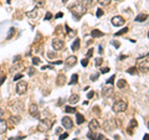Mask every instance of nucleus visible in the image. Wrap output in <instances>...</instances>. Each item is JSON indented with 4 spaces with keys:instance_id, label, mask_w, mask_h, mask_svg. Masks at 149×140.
I'll list each match as a JSON object with an SVG mask.
<instances>
[{
    "instance_id": "1",
    "label": "nucleus",
    "mask_w": 149,
    "mask_h": 140,
    "mask_svg": "<svg viewBox=\"0 0 149 140\" xmlns=\"http://www.w3.org/2000/svg\"><path fill=\"white\" fill-rule=\"evenodd\" d=\"M71 12L74 15V17L78 20V19H81V16L86 12V8L83 6L82 3H77V4H74L73 6H71Z\"/></svg>"
},
{
    "instance_id": "2",
    "label": "nucleus",
    "mask_w": 149,
    "mask_h": 140,
    "mask_svg": "<svg viewBox=\"0 0 149 140\" xmlns=\"http://www.w3.org/2000/svg\"><path fill=\"white\" fill-rule=\"evenodd\" d=\"M127 108H128V104H127V102H124V100H117L112 105V110H113L114 113H122V112H125Z\"/></svg>"
},
{
    "instance_id": "3",
    "label": "nucleus",
    "mask_w": 149,
    "mask_h": 140,
    "mask_svg": "<svg viewBox=\"0 0 149 140\" xmlns=\"http://www.w3.org/2000/svg\"><path fill=\"white\" fill-rule=\"evenodd\" d=\"M148 66H149V62H148V56H146V58H138V67L141 69V72H148Z\"/></svg>"
},
{
    "instance_id": "4",
    "label": "nucleus",
    "mask_w": 149,
    "mask_h": 140,
    "mask_svg": "<svg viewBox=\"0 0 149 140\" xmlns=\"http://www.w3.org/2000/svg\"><path fill=\"white\" fill-rule=\"evenodd\" d=\"M27 91V83L25 81H20V82H17V85H16V93L19 96H22V94H25Z\"/></svg>"
},
{
    "instance_id": "5",
    "label": "nucleus",
    "mask_w": 149,
    "mask_h": 140,
    "mask_svg": "<svg viewBox=\"0 0 149 140\" xmlns=\"http://www.w3.org/2000/svg\"><path fill=\"white\" fill-rule=\"evenodd\" d=\"M111 22H112V25L113 26H117V27H119V26H123L124 25V22H125V20L122 17V16H113L111 19Z\"/></svg>"
},
{
    "instance_id": "6",
    "label": "nucleus",
    "mask_w": 149,
    "mask_h": 140,
    "mask_svg": "<svg viewBox=\"0 0 149 140\" xmlns=\"http://www.w3.org/2000/svg\"><path fill=\"white\" fill-rule=\"evenodd\" d=\"M50 127H51V123L47 119H45V120H40V124H39V127H37V129L44 133V132H47Z\"/></svg>"
},
{
    "instance_id": "7",
    "label": "nucleus",
    "mask_w": 149,
    "mask_h": 140,
    "mask_svg": "<svg viewBox=\"0 0 149 140\" xmlns=\"http://www.w3.org/2000/svg\"><path fill=\"white\" fill-rule=\"evenodd\" d=\"M63 46H65V42L62 40H60V39H54L52 40V47L55 51H61L63 49Z\"/></svg>"
},
{
    "instance_id": "8",
    "label": "nucleus",
    "mask_w": 149,
    "mask_h": 140,
    "mask_svg": "<svg viewBox=\"0 0 149 140\" xmlns=\"http://www.w3.org/2000/svg\"><path fill=\"white\" fill-rule=\"evenodd\" d=\"M29 113H30L31 116H34V118H39L40 112H39V107H37V104H31V105H30Z\"/></svg>"
},
{
    "instance_id": "9",
    "label": "nucleus",
    "mask_w": 149,
    "mask_h": 140,
    "mask_svg": "<svg viewBox=\"0 0 149 140\" xmlns=\"http://www.w3.org/2000/svg\"><path fill=\"white\" fill-rule=\"evenodd\" d=\"M87 138H88V139H91V140H106V138H104L102 134L93 133L92 130H91V132L87 134Z\"/></svg>"
},
{
    "instance_id": "10",
    "label": "nucleus",
    "mask_w": 149,
    "mask_h": 140,
    "mask_svg": "<svg viewBox=\"0 0 149 140\" xmlns=\"http://www.w3.org/2000/svg\"><path fill=\"white\" fill-rule=\"evenodd\" d=\"M62 125L65 127V129H71L73 127V122L70 116H63L62 118Z\"/></svg>"
},
{
    "instance_id": "11",
    "label": "nucleus",
    "mask_w": 149,
    "mask_h": 140,
    "mask_svg": "<svg viewBox=\"0 0 149 140\" xmlns=\"http://www.w3.org/2000/svg\"><path fill=\"white\" fill-rule=\"evenodd\" d=\"M77 63V58H76V56H68L67 60H65V64L68 67H72L74 66V64Z\"/></svg>"
},
{
    "instance_id": "12",
    "label": "nucleus",
    "mask_w": 149,
    "mask_h": 140,
    "mask_svg": "<svg viewBox=\"0 0 149 140\" xmlns=\"http://www.w3.org/2000/svg\"><path fill=\"white\" fill-rule=\"evenodd\" d=\"M88 128H90L92 132H96L97 129H100V123L97 122V119H92L90 124H88Z\"/></svg>"
},
{
    "instance_id": "13",
    "label": "nucleus",
    "mask_w": 149,
    "mask_h": 140,
    "mask_svg": "<svg viewBox=\"0 0 149 140\" xmlns=\"http://www.w3.org/2000/svg\"><path fill=\"white\" fill-rule=\"evenodd\" d=\"M66 83V76L65 74H58L57 79H56V85L57 86H63Z\"/></svg>"
},
{
    "instance_id": "14",
    "label": "nucleus",
    "mask_w": 149,
    "mask_h": 140,
    "mask_svg": "<svg viewBox=\"0 0 149 140\" xmlns=\"http://www.w3.org/2000/svg\"><path fill=\"white\" fill-rule=\"evenodd\" d=\"M8 130V124L3 118L0 119V134H4Z\"/></svg>"
},
{
    "instance_id": "15",
    "label": "nucleus",
    "mask_w": 149,
    "mask_h": 140,
    "mask_svg": "<svg viewBox=\"0 0 149 140\" xmlns=\"http://www.w3.org/2000/svg\"><path fill=\"white\" fill-rule=\"evenodd\" d=\"M103 35H104L103 32H102L101 30H98V29L92 30V32H91V36H92V37H95V39H96V37H102Z\"/></svg>"
},
{
    "instance_id": "16",
    "label": "nucleus",
    "mask_w": 149,
    "mask_h": 140,
    "mask_svg": "<svg viewBox=\"0 0 149 140\" xmlns=\"http://www.w3.org/2000/svg\"><path fill=\"white\" fill-rule=\"evenodd\" d=\"M78 100H80V97H78V94H72L71 97H70V99H68L70 104H76V103H78Z\"/></svg>"
},
{
    "instance_id": "17",
    "label": "nucleus",
    "mask_w": 149,
    "mask_h": 140,
    "mask_svg": "<svg viewBox=\"0 0 149 140\" xmlns=\"http://www.w3.org/2000/svg\"><path fill=\"white\" fill-rule=\"evenodd\" d=\"M147 19H148L147 14H139V15L136 17V21H137V22H143V21H146Z\"/></svg>"
},
{
    "instance_id": "18",
    "label": "nucleus",
    "mask_w": 149,
    "mask_h": 140,
    "mask_svg": "<svg viewBox=\"0 0 149 140\" xmlns=\"http://www.w3.org/2000/svg\"><path fill=\"white\" fill-rule=\"evenodd\" d=\"M76 123L78 125H81L82 123H85V116H83L82 114H80V113H77L76 114Z\"/></svg>"
},
{
    "instance_id": "19",
    "label": "nucleus",
    "mask_w": 149,
    "mask_h": 140,
    "mask_svg": "<svg viewBox=\"0 0 149 140\" xmlns=\"http://www.w3.org/2000/svg\"><path fill=\"white\" fill-rule=\"evenodd\" d=\"M137 125H138V123H137V120H136V119H132V120H130L129 127H128V133H129V134H132V128H133V127L136 128Z\"/></svg>"
},
{
    "instance_id": "20",
    "label": "nucleus",
    "mask_w": 149,
    "mask_h": 140,
    "mask_svg": "<svg viewBox=\"0 0 149 140\" xmlns=\"http://www.w3.org/2000/svg\"><path fill=\"white\" fill-rule=\"evenodd\" d=\"M80 45H81L80 39H76V40H74V42L72 44V50L73 51H78V50H80Z\"/></svg>"
},
{
    "instance_id": "21",
    "label": "nucleus",
    "mask_w": 149,
    "mask_h": 140,
    "mask_svg": "<svg viewBox=\"0 0 149 140\" xmlns=\"http://www.w3.org/2000/svg\"><path fill=\"white\" fill-rule=\"evenodd\" d=\"M112 92H113L112 88H103V91H102V94H103L104 97H108V96L112 94Z\"/></svg>"
},
{
    "instance_id": "22",
    "label": "nucleus",
    "mask_w": 149,
    "mask_h": 140,
    "mask_svg": "<svg viewBox=\"0 0 149 140\" xmlns=\"http://www.w3.org/2000/svg\"><path fill=\"white\" fill-rule=\"evenodd\" d=\"M26 16L30 17V19H35V17H37V11H36V10L27 11V12H26Z\"/></svg>"
},
{
    "instance_id": "23",
    "label": "nucleus",
    "mask_w": 149,
    "mask_h": 140,
    "mask_svg": "<svg viewBox=\"0 0 149 140\" xmlns=\"http://www.w3.org/2000/svg\"><path fill=\"white\" fill-rule=\"evenodd\" d=\"M34 3H35V6L37 8H42L45 5V0H34Z\"/></svg>"
},
{
    "instance_id": "24",
    "label": "nucleus",
    "mask_w": 149,
    "mask_h": 140,
    "mask_svg": "<svg viewBox=\"0 0 149 140\" xmlns=\"http://www.w3.org/2000/svg\"><path fill=\"white\" fill-rule=\"evenodd\" d=\"M78 81V74H72V77H71V81H70V85H74V83H77Z\"/></svg>"
},
{
    "instance_id": "25",
    "label": "nucleus",
    "mask_w": 149,
    "mask_h": 140,
    "mask_svg": "<svg viewBox=\"0 0 149 140\" xmlns=\"http://www.w3.org/2000/svg\"><path fill=\"white\" fill-rule=\"evenodd\" d=\"M125 85H127V82H125L124 79H119V81L117 82V87H118V88H124Z\"/></svg>"
},
{
    "instance_id": "26",
    "label": "nucleus",
    "mask_w": 149,
    "mask_h": 140,
    "mask_svg": "<svg viewBox=\"0 0 149 140\" xmlns=\"http://www.w3.org/2000/svg\"><path fill=\"white\" fill-rule=\"evenodd\" d=\"M127 72L129 74H137L138 73V68L137 67H130L129 69H127Z\"/></svg>"
},
{
    "instance_id": "27",
    "label": "nucleus",
    "mask_w": 149,
    "mask_h": 140,
    "mask_svg": "<svg viewBox=\"0 0 149 140\" xmlns=\"http://www.w3.org/2000/svg\"><path fill=\"white\" fill-rule=\"evenodd\" d=\"M65 27H66V32H67V35H70V36H72V35H76V31H73V30H71V29H70V26H68V25H66Z\"/></svg>"
},
{
    "instance_id": "28",
    "label": "nucleus",
    "mask_w": 149,
    "mask_h": 140,
    "mask_svg": "<svg viewBox=\"0 0 149 140\" xmlns=\"http://www.w3.org/2000/svg\"><path fill=\"white\" fill-rule=\"evenodd\" d=\"M112 1V0H98V3L101 4L102 6H106V5H109V3Z\"/></svg>"
},
{
    "instance_id": "29",
    "label": "nucleus",
    "mask_w": 149,
    "mask_h": 140,
    "mask_svg": "<svg viewBox=\"0 0 149 140\" xmlns=\"http://www.w3.org/2000/svg\"><path fill=\"white\" fill-rule=\"evenodd\" d=\"M65 112H66V113H74V108L67 105V107H65Z\"/></svg>"
},
{
    "instance_id": "30",
    "label": "nucleus",
    "mask_w": 149,
    "mask_h": 140,
    "mask_svg": "<svg viewBox=\"0 0 149 140\" xmlns=\"http://www.w3.org/2000/svg\"><path fill=\"white\" fill-rule=\"evenodd\" d=\"M11 122L14 123V124H19L20 123V116H11Z\"/></svg>"
},
{
    "instance_id": "31",
    "label": "nucleus",
    "mask_w": 149,
    "mask_h": 140,
    "mask_svg": "<svg viewBox=\"0 0 149 140\" xmlns=\"http://www.w3.org/2000/svg\"><path fill=\"white\" fill-rule=\"evenodd\" d=\"M40 63H41V61H40L39 57H34V58H32V64H34V66H37V64H40Z\"/></svg>"
},
{
    "instance_id": "32",
    "label": "nucleus",
    "mask_w": 149,
    "mask_h": 140,
    "mask_svg": "<svg viewBox=\"0 0 149 140\" xmlns=\"http://www.w3.org/2000/svg\"><path fill=\"white\" fill-rule=\"evenodd\" d=\"M128 31V27H124L123 30H120V31H118V32H116V36H120V35H123V34H125V32Z\"/></svg>"
},
{
    "instance_id": "33",
    "label": "nucleus",
    "mask_w": 149,
    "mask_h": 140,
    "mask_svg": "<svg viewBox=\"0 0 149 140\" xmlns=\"http://www.w3.org/2000/svg\"><path fill=\"white\" fill-rule=\"evenodd\" d=\"M14 34H15V29H14V27H11V29H10V32H9V35H8L6 39H8V40H10L11 37L14 36Z\"/></svg>"
},
{
    "instance_id": "34",
    "label": "nucleus",
    "mask_w": 149,
    "mask_h": 140,
    "mask_svg": "<svg viewBox=\"0 0 149 140\" xmlns=\"http://www.w3.org/2000/svg\"><path fill=\"white\" fill-rule=\"evenodd\" d=\"M95 60H96V61H95V64H96V66H101L102 62H103V60H102L101 57H97V58H95Z\"/></svg>"
},
{
    "instance_id": "35",
    "label": "nucleus",
    "mask_w": 149,
    "mask_h": 140,
    "mask_svg": "<svg viewBox=\"0 0 149 140\" xmlns=\"http://www.w3.org/2000/svg\"><path fill=\"white\" fill-rule=\"evenodd\" d=\"M98 77H100V73H95V74H91V81H97L98 79Z\"/></svg>"
},
{
    "instance_id": "36",
    "label": "nucleus",
    "mask_w": 149,
    "mask_h": 140,
    "mask_svg": "<svg viewBox=\"0 0 149 140\" xmlns=\"http://www.w3.org/2000/svg\"><path fill=\"white\" fill-rule=\"evenodd\" d=\"M114 79H116V76L113 74V76H112L111 78H108V79H107V85H112V83L114 82Z\"/></svg>"
},
{
    "instance_id": "37",
    "label": "nucleus",
    "mask_w": 149,
    "mask_h": 140,
    "mask_svg": "<svg viewBox=\"0 0 149 140\" xmlns=\"http://www.w3.org/2000/svg\"><path fill=\"white\" fill-rule=\"evenodd\" d=\"M96 15H97V17H101L102 15H103V10H102V9H97Z\"/></svg>"
},
{
    "instance_id": "38",
    "label": "nucleus",
    "mask_w": 149,
    "mask_h": 140,
    "mask_svg": "<svg viewBox=\"0 0 149 140\" xmlns=\"http://www.w3.org/2000/svg\"><path fill=\"white\" fill-rule=\"evenodd\" d=\"M81 64H82L83 67H86L87 64H88V58H87V57H86V58H83L82 61H81Z\"/></svg>"
},
{
    "instance_id": "39",
    "label": "nucleus",
    "mask_w": 149,
    "mask_h": 140,
    "mask_svg": "<svg viewBox=\"0 0 149 140\" xmlns=\"http://www.w3.org/2000/svg\"><path fill=\"white\" fill-rule=\"evenodd\" d=\"M66 138H68V133H63V134L60 135V139L58 140H65Z\"/></svg>"
},
{
    "instance_id": "40",
    "label": "nucleus",
    "mask_w": 149,
    "mask_h": 140,
    "mask_svg": "<svg viewBox=\"0 0 149 140\" xmlns=\"http://www.w3.org/2000/svg\"><path fill=\"white\" fill-rule=\"evenodd\" d=\"M21 78H22V74L21 73L15 74V76H14V81H19V79H21Z\"/></svg>"
},
{
    "instance_id": "41",
    "label": "nucleus",
    "mask_w": 149,
    "mask_h": 140,
    "mask_svg": "<svg viewBox=\"0 0 149 140\" xmlns=\"http://www.w3.org/2000/svg\"><path fill=\"white\" fill-rule=\"evenodd\" d=\"M108 72H109V67H104V68L101 69V73H103V74L104 73H108Z\"/></svg>"
},
{
    "instance_id": "42",
    "label": "nucleus",
    "mask_w": 149,
    "mask_h": 140,
    "mask_svg": "<svg viewBox=\"0 0 149 140\" xmlns=\"http://www.w3.org/2000/svg\"><path fill=\"white\" fill-rule=\"evenodd\" d=\"M5 79H6V76H1V77H0V86L5 82Z\"/></svg>"
},
{
    "instance_id": "43",
    "label": "nucleus",
    "mask_w": 149,
    "mask_h": 140,
    "mask_svg": "<svg viewBox=\"0 0 149 140\" xmlns=\"http://www.w3.org/2000/svg\"><path fill=\"white\" fill-rule=\"evenodd\" d=\"M35 73V69H34V67H30L29 68V76H32V74Z\"/></svg>"
},
{
    "instance_id": "44",
    "label": "nucleus",
    "mask_w": 149,
    "mask_h": 140,
    "mask_svg": "<svg viewBox=\"0 0 149 140\" xmlns=\"http://www.w3.org/2000/svg\"><path fill=\"white\" fill-rule=\"evenodd\" d=\"M51 17H52V14H51V12H47V14H46V16H45V20H50Z\"/></svg>"
},
{
    "instance_id": "45",
    "label": "nucleus",
    "mask_w": 149,
    "mask_h": 140,
    "mask_svg": "<svg viewBox=\"0 0 149 140\" xmlns=\"http://www.w3.org/2000/svg\"><path fill=\"white\" fill-rule=\"evenodd\" d=\"M93 96H95V92H88V94H87V98H88V99H91V98L93 97Z\"/></svg>"
},
{
    "instance_id": "46",
    "label": "nucleus",
    "mask_w": 149,
    "mask_h": 140,
    "mask_svg": "<svg viewBox=\"0 0 149 140\" xmlns=\"http://www.w3.org/2000/svg\"><path fill=\"white\" fill-rule=\"evenodd\" d=\"M92 55H93V50L90 49V50H88V52H87V58H88V57H91Z\"/></svg>"
},
{
    "instance_id": "47",
    "label": "nucleus",
    "mask_w": 149,
    "mask_h": 140,
    "mask_svg": "<svg viewBox=\"0 0 149 140\" xmlns=\"http://www.w3.org/2000/svg\"><path fill=\"white\" fill-rule=\"evenodd\" d=\"M50 68H52V66H42V68H41V69H44V71H45V69H50Z\"/></svg>"
},
{
    "instance_id": "48",
    "label": "nucleus",
    "mask_w": 149,
    "mask_h": 140,
    "mask_svg": "<svg viewBox=\"0 0 149 140\" xmlns=\"http://www.w3.org/2000/svg\"><path fill=\"white\" fill-rule=\"evenodd\" d=\"M19 60H20V56H16V57L14 58V63H15V62H19Z\"/></svg>"
},
{
    "instance_id": "49",
    "label": "nucleus",
    "mask_w": 149,
    "mask_h": 140,
    "mask_svg": "<svg viewBox=\"0 0 149 140\" xmlns=\"http://www.w3.org/2000/svg\"><path fill=\"white\" fill-rule=\"evenodd\" d=\"M148 139H149V134L147 133V134H146V135H144V137H143V140H148Z\"/></svg>"
},
{
    "instance_id": "50",
    "label": "nucleus",
    "mask_w": 149,
    "mask_h": 140,
    "mask_svg": "<svg viewBox=\"0 0 149 140\" xmlns=\"http://www.w3.org/2000/svg\"><path fill=\"white\" fill-rule=\"evenodd\" d=\"M98 52L100 53H103V47H102V46H100V47H98Z\"/></svg>"
},
{
    "instance_id": "51",
    "label": "nucleus",
    "mask_w": 149,
    "mask_h": 140,
    "mask_svg": "<svg viewBox=\"0 0 149 140\" xmlns=\"http://www.w3.org/2000/svg\"><path fill=\"white\" fill-rule=\"evenodd\" d=\"M3 116H4V110H3V109H0V119H1Z\"/></svg>"
},
{
    "instance_id": "52",
    "label": "nucleus",
    "mask_w": 149,
    "mask_h": 140,
    "mask_svg": "<svg viewBox=\"0 0 149 140\" xmlns=\"http://www.w3.org/2000/svg\"><path fill=\"white\" fill-rule=\"evenodd\" d=\"M60 17H62V12H58L57 15H56V19H60Z\"/></svg>"
},
{
    "instance_id": "53",
    "label": "nucleus",
    "mask_w": 149,
    "mask_h": 140,
    "mask_svg": "<svg viewBox=\"0 0 149 140\" xmlns=\"http://www.w3.org/2000/svg\"><path fill=\"white\" fill-rule=\"evenodd\" d=\"M21 139H24V138H10L9 140H21Z\"/></svg>"
},
{
    "instance_id": "54",
    "label": "nucleus",
    "mask_w": 149,
    "mask_h": 140,
    "mask_svg": "<svg viewBox=\"0 0 149 140\" xmlns=\"http://www.w3.org/2000/svg\"><path fill=\"white\" fill-rule=\"evenodd\" d=\"M61 132H62V129H61V128H57V129H56V133H57V134H60Z\"/></svg>"
},
{
    "instance_id": "55",
    "label": "nucleus",
    "mask_w": 149,
    "mask_h": 140,
    "mask_svg": "<svg viewBox=\"0 0 149 140\" xmlns=\"http://www.w3.org/2000/svg\"><path fill=\"white\" fill-rule=\"evenodd\" d=\"M112 44H113V45L116 46V47H119V42H114V41H113V42H112Z\"/></svg>"
},
{
    "instance_id": "56",
    "label": "nucleus",
    "mask_w": 149,
    "mask_h": 140,
    "mask_svg": "<svg viewBox=\"0 0 149 140\" xmlns=\"http://www.w3.org/2000/svg\"><path fill=\"white\" fill-rule=\"evenodd\" d=\"M62 104V100H61V98H60V100H58V103H57V105H61Z\"/></svg>"
},
{
    "instance_id": "57",
    "label": "nucleus",
    "mask_w": 149,
    "mask_h": 140,
    "mask_svg": "<svg viewBox=\"0 0 149 140\" xmlns=\"http://www.w3.org/2000/svg\"><path fill=\"white\" fill-rule=\"evenodd\" d=\"M62 1H63V3H66V1H67V0H62Z\"/></svg>"
},
{
    "instance_id": "58",
    "label": "nucleus",
    "mask_w": 149,
    "mask_h": 140,
    "mask_svg": "<svg viewBox=\"0 0 149 140\" xmlns=\"http://www.w3.org/2000/svg\"><path fill=\"white\" fill-rule=\"evenodd\" d=\"M10 1H11V0H8V3H10Z\"/></svg>"
},
{
    "instance_id": "59",
    "label": "nucleus",
    "mask_w": 149,
    "mask_h": 140,
    "mask_svg": "<svg viewBox=\"0 0 149 140\" xmlns=\"http://www.w3.org/2000/svg\"><path fill=\"white\" fill-rule=\"evenodd\" d=\"M86 1H90V0H86Z\"/></svg>"
}]
</instances>
